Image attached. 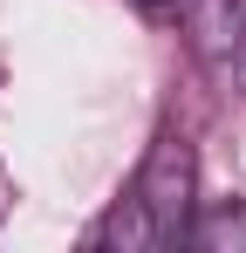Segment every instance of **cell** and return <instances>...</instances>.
Returning a JSON list of instances; mask_svg holds the SVG:
<instances>
[{"instance_id":"3957f363","label":"cell","mask_w":246,"mask_h":253,"mask_svg":"<svg viewBox=\"0 0 246 253\" xmlns=\"http://www.w3.org/2000/svg\"><path fill=\"white\" fill-rule=\"evenodd\" d=\"M144 7H178V0H144Z\"/></svg>"},{"instance_id":"7a4b0ae2","label":"cell","mask_w":246,"mask_h":253,"mask_svg":"<svg viewBox=\"0 0 246 253\" xmlns=\"http://www.w3.org/2000/svg\"><path fill=\"white\" fill-rule=\"evenodd\" d=\"M192 247L205 253H246V199H226V206L212 212H192V233H185Z\"/></svg>"},{"instance_id":"6da1fadb","label":"cell","mask_w":246,"mask_h":253,"mask_svg":"<svg viewBox=\"0 0 246 253\" xmlns=\"http://www.w3.org/2000/svg\"><path fill=\"white\" fill-rule=\"evenodd\" d=\"M192 192H199L192 137H185V130H158V144L144 151L130 192L110 206V219L96 226V240H103V247H123V253L178 247V240L192 233Z\"/></svg>"}]
</instances>
